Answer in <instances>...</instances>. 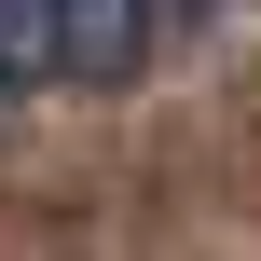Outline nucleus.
I'll list each match as a JSON object with an SVG mask.
<instances>
[{"mask_svg":"<svg viewBox=\"0 0 261 261\" xmlns=\"http://www.w3.org/2000/svg\"><path fill=\"white\" fill-rule=\"evenodd\" d=\"M220 14H234V0H220Z\"/></svg>","mask_w":261,"mask_h":261,"instance_id":"nucleus-1","label":"nucleus"}]
</instances>
